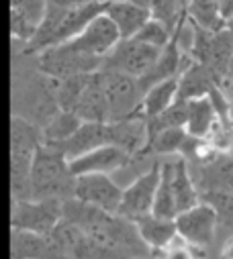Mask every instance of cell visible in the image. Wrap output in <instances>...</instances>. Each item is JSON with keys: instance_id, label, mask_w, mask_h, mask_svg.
<instances>
[{"instance_id": "obj_1", "label": "cell", "mask_w": 233, "mask_h": 259, "mask_svg": "<svg viewBox=\"0 0 233 259\" xmlns=\"http://www.w3.org/2000/svg\"><path fill=\"white\" fill-rule=\"evenodd\" d=\"M31 55V53H29ZM57 88L60 80L43 74L31 55V63H21L15 55V72H13V114L23 116L37 126H45L57 112Z\"/></svg>"}, {"instance_id": "obj_2", "label": "cell", "mask_w": 233, "mask_h": 259, "mask_svg": "<svg viewBox=\"0 0 233 259\" xmlns=\"http://www.w3.org/2000/svg\"><path fill=\"white\" fill-rule=\"evenodd\" d=\"M106 5H98V3H84L78 7H49L47 5V15L43 19V23L37 29V35L33 37V41L27 47H21L19 51L25 53H39L43 49L55 47V45H64L72 39H76L96 17H100L104 13Z\"/></svg>"}, {"instance_id": "obj_3", "label": "cell", "mask_w": 233, "mask_h": 259, "mask_svg": "<svg viewBox=\"0 0 233 259\" xmlns=\"http://www.w3.org/2000/svg\"><path fill=\"white\" fill-rule=\"evenodd\" d=\"M74 188L70 159L57 147L43 143L29 178V200H68L74 198Z\"/></svg>"}, {"instance_id": "obj_4", "label": "cell", "mask_w": 233, "mask_h": 259, "mask_svg": "<svg viewBox=\"0 0 233 259\" xmlns=\"http://www.w3.org/2000/svg\"><path fill=\"white\" fill-rule=\"evenodd\" d=\"M43 145L41 126L15 116L11 118V192L13 200H29V178L33 161Z\"/></svg>"}, {"instance_id": "obj_5", "label": "cell", "mask_w": 233, "mask_h": 259, "mask_svg": "<svg viewBox=\"0 0 233 259\" xmlns=\"http://www.w3.org/2000/svg\"><path fill=\"white\" fill-rule=\"evenodd\" d=\"M100 82L108 106V122L127 120L141 112L143 90L137 78L112 70H100Z\"/></svg>"}, {"instance_id": "obj_6", "label": "cell", "mask_w": 233, "mask_h": 259, "mask_svg": "<svg viewBox=\"0 0 233 259\" xmlns=\"http://www.w3.org/2000/svg\"><path fill=\"white\" fill-rule=\"evenodd\" d=\"M33 59H35V66L43 74L55 80H66V78L82 76V74H94L102 68V59L80 53L68 43L33 53Z\"/></svg>"}, {"instance_id": "obj_7", "label": "cell", "mask_w": 233, "mask_h": 259, "mask_svg": "<svg viewBox=\"0 0 233 259\" xmlns=\"http://www.w3.org/2000/svg\"><path fill=\"white\" fill-rule=\"evenodd\" d=\"M162 49L141 43L137 39H121L116 47L102 59L100 70H112L141 80L156 66Z\"/></svg>"}, {"instance_id": "obj_8", "label": "cell", "mask_w": 233, "mask_h": 259, "mask_svg": "<svg viewBox=\"0 0 233 259\" xmlns=\"http://www.w3.org/2000/svg\"><path fill=\"white\" fill-rule=\"evenodd\" d=\"M64 219V200H13L11 227L49 235Z\"/></svg>"}, {"instance_id": "obj_9", "label": "cell", "mask_w": 233, "mask_h": 259, "mask_svg": "<svg viewBox=\"0 0 233 259\" xmlns=\"http://www.w3.org/2000/svg\"><path fill=\"white\" fill-rule=\"evenodd\" d=\"M162 182V161L158 159L151 167L141 171L123 188V200L119 206L121 217H127L131 221L145 217L153 210V202L158 196V188Z\"/></svg>"}, {"instance_id": "obj_10", "label": "cell", "mask_w": 233, "mask_h": 259, "mask_svg": "<svg viewBox=\"0 0 233 259\" xmlns=\"http://www.w3.org/2000/svg\"><path fill=\"white\" fill-rule=\"evenodd\" d=\"M176 229H178V235L184 241H188L192 247L205 249V247L213 245V241L217 237L219 214L209 202L201 200L197 206H192L176 217Z\"/></svg>"}, {"instance_id": "obj_11", "label": "cell", "mask_w": 233, "mask_h": 259, "mask_svg": "<svg viewBox=\"0 0 233 259\" xmlns=\"http://www.w3.org/2000/svg\"><path fill=\"white\" fill-rule=\"evenodd\" d=\"M74 198L108 212H119L123 188L110 178V174H84L76 176Z\"/></svg>"}, {"instance_id": "obj_12", "label": "cell", "mask_w": 233, "mask_h": 259, "mask_svg": "<svg viewBox=\"0 0 233 259\" xmlns=\"http://www.w3.org/2000/svg\"><path fill=\"white\" fill-rule=\"evenodd\" d=\"M123 37L116 29V25L102 13L100 17H96L76 39L68 41L70 47H74L80 53H86L90 57H98L104 59Z\"/></svg>"}, {"instance_id": "obj_13", "label": "cell", "mask_w": 233, "mask_h": 259, "mask_svg": "<svg viewBox=\"0 0 233 259\" xmlns=\"http://www.w3.org/2000/svg\"><path fill=\"white\" fill-rule=\"evenodd\" d=\"M190 169L201 196L205 194L233 196V153H219L211 163L190 165Z\"/></svg>"}, {"instance_id": "obj_14", "label": "cell", "mask_w": 233, "mask_h": 259, "mask_svg": "<svg viewBox=\"0 0 233 259\" xmlns=\"http://www.w3.org/2000/svg\"><path fill=\"white\" fill-rule=\"evenodd\" d=\"M47 15V0H11V37L27 47Z\"/></svg>"}, {"instance_id": "obj_15", "label": "cell", "mask_w": 233, "mask_h": 259, "mask_svg": "<svg viewBox=\"0 0 233 259\" xmlns=\"http://www.w3.org/2000/svg\"><path fill=\"white\" fill-rule=\"evenodd\" d=\"M131 155L116 147V145H102L90 153H84L70 161V169L74 176L84 174H116L123 171L131 163Z\"/></svg>"}, {"instance_id": "obj_16", "label": "cell", "mask_w": 233, "mask_h": 259, "mask_svg": "<svg viewBox=\"0 0 233 259\" xmlns=\"http://www.w3.org/2000/svg\"><path fill=\"white\" fill-rule=\"evenodd\" d=\"M112 141H114L112 122H82V126L68 141L53 145V147H57L72 161V159H76L84 153H90L102 145H112Z\"/></svg>"}, {"instance_id": "obj_17", "label": "cell", "mask_w": 233, "mask_h": 259, "mask_svg": "<svg viewBox=\"0 0 233 259\" xmlns=\"http://www.w3.org/2000/svg\"><path fill=\"white\" fill-rule=\"evenodd\" d=\"M11 259H68L49 235L13 229Z\"/></svg>"}, {"instance_id": "obj_18", "label": "cell", "mask_w": 233, "mask_h": 259, "mask_svg": "<svg viewBox=\"0 0 233 259\" xmlns=\"http://www.w3.org/2000/svg\"><path fill=\"white\" fill-rule=\"evenodd\" d=\"M104 15L116 25L123 39H133L151 19V11L143 5L133 3V0H119V3L106 5Z\"/></svg>"}, {"instance_id": "obj_19", "label": "cell", "mask_w": 233, "mask_h": 259, "mask_svg": "<svg viewBox=\"0 0 233 259\" xmlns=\"http://www.w3.org/2000/svg\"><path fill=\"white\" fill-rule=\"evenodd\" d=\"M135 225H137V231H139L143 243L151 249V255L162 251V249H166L174 239L178 237L176 221L156 217L153 212L135 219Z\"/></svg>"}, {"instance_id": "obj_20", "label": "cell", "mask_w": 233, "mask_h": 259, "mask_svg": "<svg viewBox=\"0 0 233 259\" xmlns=\"http://www.w3.org/2000/svg\"><path fill=\"white\" fill-rule=\"evenodd\" d=\"M180 90L178 100H192V98H205L211 96L215 90H221L215 76L199 61H192L184 68V72L178 76Z\"/></svg>"}, {"instance_id": "obj_21", "label": "cell", "mask_w": 233, "mask_h": 259, "mask_svg": "<svg viewBox=\"0 0 233 259\" xmlns=\"http://www.w3.org/2000/svg\"><path fill=\"white\" fill-rule=\"evenodd\" d=\"M74 112L84 122H108V106H106V98L100 82V70L92 74L90 84L82 94L80 102L76 104Z\"/></svg>"}, {"instance_id": "obj_22", "label": "cell", "mask_w": 233, "mask_h": 259, "mask_svg": "<svg viewBox=\"0 0 233 259\" xmlns=\"http://www.w3.org/2000/svg\"><path fill=\"white\" fill-rule=\"evenodd\" d=\"M178 90H180V80L178 78H170L164 82L153 84L145 94L141 102V114L145 118H153L168 110L174 102L178 100Z\"/></svg>"}, {"instance_id": "obj_23", "label": "cell", "mask_w": 233, "mask_h": 259, "mask_svg": "<svg viewBox=\"0 0 233 259\" xmlns=\"http://www.w3.org/2000/svg\"><path fill=\"white\" fill-rule=\"evenodd\" d=\"M188 102V120H186V133L199 139H207L213 124L221 116L211 100V96L205 98H192Z\"/></svg>"}, {"instance_id": "obj_24", "label": "cell", "mask_w": 233, "mask_h": 259, "mask_svg": "<svg viewBox=\"0 0 233 259\" xmlns=\"http://www.w3.org/2000/svg\"><path fill=\"white\" fill-rule=\"evenodd\" d=\"M184 13L188 23L211 33L223 31L227 25L221 17L217 0H184Z\"/></svg>"}, {"instance_id": "obj_25", "label": "cell", "mask_w": 233, "mask_h": 259, "mask_svg": "<svg viewBox=\"0 0 233 259\" xmlns=\"http://www.w3.org/2000/svg\"><path fill=\"white\" fill-rule=\"evenodd\" d=\"M82 118L72 112V110H60L45 126H41V135H43V143L47 145H60L64 141H68L78 128L82 126Z\"/></svg>"}, {"instance_id": "obj_26", "label": "cell", "mask_w": 233, "mask_h": 259, "mask_svg": "<svg viewBox=\"0 0 233 259\" xmlns=\"http://www.w3.org/2000/svg\"><path fill=\"white\" fill-rule=\"evenodd\" d=\"M186 137H188V133H186L184 126L166 128V131H160V133H156V135L149 139L147 149H149L153 155H164V157L180 155Z\"/></svg>"}, {"instance_id": "obj_27", "label": "cell", "mask_w": 233, "mask_h": 259, "mask_svg": "<svg viewBox=\"0 0 233 259\" xmlns=\"http://www.w3.org/2000/svg\"><path fill=\"white\" fill-rule=\"evenodd\" d=\"M92 74H82V76H72L66 80H60V88H57V102H60L62 110H72L80 102L82 94L86 92L90 84Z\"/></svg>"}, {"instance_id": "obj_28", "label": "cell", "mask_w": 233, "mask_h": 259, "mask_svg": "<svg viewBox=\"0 0 233 259\" xmlns=\"http://www.w3.org/2000/svg\"><path fill=\"white\" fill-rule=\"evenodd\" d=\"M172 37H174V31H170L168 25H164L162 21H158V19L151 17V19L143 25V29H141L133 39H137V41H141V43H147V45H151V47L164 49V47L172 41Z\"/></svg>"}, {"instance_id": "obj_29", "label": "cell", "mask_w": 233, "mask_h": 259, "mask_svg": "<svg viewBox=\"0 0 233 259\" xmlns=\"http://www.w3.org/2000/svg\"><path fill=\"white\" fill-rule=\"evenodd\" d=\"M195 249H197V247H192L188 241H184V239L178 235L166 249L153 253V257H156V259H197Z\"/></svg>"}, {"instance_id": "obj_30", "label": "cell", "mask_w": 233, "mask_h": 259, "mask_svg": "<svg viewBox=\"0 0 233 259\" xmlns=\"http://www.w3.org/2000/svg\"><path fill=\"white\" fill-rule=\"evenodd\" d=\"M219 3V11L225 23H229L233 19V0H217Z\"/></svg>"}, {"instance_id": "obj_31", "label": "cell", "mask_w": 233, "mask_h": 259, "mask_svg": "<svg viewBox=\"0 0 233 259\" xmlns=\"http://www.w3.org/2000/svg\"><path fill=\"white\" fill-rule=\"evenodd\" d=\"M219 259H233V235H229V239L223 243Z\"/></svg>"}, {"instance_id": "obj_32", "label": "cell", "mask_w": 233, "mask_h": 259, "mask_svg": "<svg viewBox=\"0 0 233 259\" xmlns=\"http://www.w3.org/2000/svg\"><path fill=\"white\" fill-rule=\"evenodd\" d=\"M225 29L229 31V35H231V39H233V19H231V21H229V23L225 25Z\"/></svg>"}, {"instance_id": "obj_33", "label": "cell", "mask_w": 233, "mask_h": 259, "mask_svg": "<svg viewBox=\"0 0 233 259\" xmlns=\"http://www.w3.org/2000/svg\"><path fill=\"white\" fill-rule=\"evenodd\" d=\"M92 3H98V5H110V3H119V0H92Z\"/></svg>"}, {"instance_id": "obj_34", "label": "cell", "mask_w": 233, "mask_h": 259, "mask_svg": "<svg viewBox=\"0 0 233 259\" xmlns=\"http://www.w3.org/2000/svg\"><path fill=\"white\" fill-rule=\"evenodd\" d=\"M231 153H233V149H231Z\"/></svg>"}]
</instances>
